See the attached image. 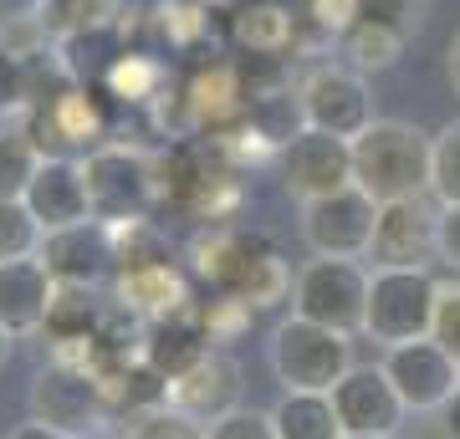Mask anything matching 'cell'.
<instances>
[{"mask_svg": "<svg viewBox=\"0 0 460 439\" xmlns=\"http://www.w3.org/2000/svg\"><path fill=\"white\" fill-rule=\"evenodd\" d=\"M353 184L378 205L425 199L435 189V133L404 118H374L353 138Z\"/></svg>", "mask_w": 460, "mask_h": 439, "instance_id": "cell-1", "label": "cell"}, {"mask_svg": "<svg viewBox=\"0 0 460 439\" xmlns=\"http://www.w3.org/2000/svg\"><path fill=\"white\" fill-rule=\"evenodd\" d=\"M435 302H440V277L429 266H374L363 338L378 342L384 353L435 338Z\"/></svg>", "mask_w": 460, "mask_h": 439, "instance_id": "cell-2", "label": "cell"}, {"mask_svg": "<svg viewBox=\"0 0 460 439\" xmlns=\"http://www.w3.org/2000/svg\"><path fill=\"white\" fill-rule=\"evenodd\" d=\"M87 195H93V220L102 225H128V220H148L154 205L164 199V180H159V154H148L138 144H98L83 154Z\"/></svg>", "mask_w": 460, "mask_h": 439, "instance_id": "cell-3", "label": "cell"}, {"mask_svg": "<svg viewBox=\"0 0 460 439\" xmlns=\"http://www.w3.org/2000/svg\"><path fill=\"white\" fill-rule=\"evenodd\" d=\"M266 363H271V378L281 383V393H332L353 368V338L292 312L287 322H277V332L266 342Z\"/></svg>", "mask_w": 460, "mask_h": 439, "instance_id": "cell-4", "label": "cell"}, {"mask_svg": "<svg viewBox=\"0 0 460 439\" xmlns=\"http://www.w3.org/2000/svg\"><path fill=\"white\" fill-rule=\"evenodd\" d=\"M292 312L317 327L343 332V338H363V317H368V271H363V260L313 256L296 271Z\"/></svg>", "mask_w": 460, "mask_h": 439, "instance_id": "cell-5", "label": "cell"}, {"mask_svg": "<svg viewBox=\"0 0 460 439\" xmlns=\"http://www.w3.org/2000/svg\"><path fill=\"white\" fill-rule=\"evenodd\" d=\"M31 419L66 429V435H108L113 408H108V389L93 368H72V363H47L31 378Z\"/></svg>", "mask_w": 460, "mask_h": 439, "instance_id": "cell-6", "label": "cell"}, {"mask_svg": "<svg viewBox=\"0 0 460 439\" xmlns=\"http://www.w3.org/2000/svg\"><path fill=\"white\" fill-rule=\"evenodd\" d=\"M296 98H302V118L307 128L332 133V138H358L374 123V98L363 72H353L348 62H313L296 77Z\"/></svg>", "mask_w": 460, "mask_h": 439, "instance_id": "cell-7", "label": "cell"}, {"mask_svg": "<svg viewBox=\"0 0 460 439\" xmlns=\"http://www.w3.org/2000/svg\"><path fill=\"white\" fill-rule=\"evenodd\" d=\"M374 230H378V199L363 195L358 184L302 205V245L313 256H332V260L374 256Z\"/></svg>", "mask_w": 460, "mask_h": 439, "instance_id": "cell-8", "label": "cell"}, {"mask_svg": "<svg viewBox=\"0 0 460 439\" xmlns=\"http://www.w3.org/2000/svg\"><path fill=\"white\" fill-rule=\"evenodd\" d=\"M108 92H98L93 82L66 87L62 98L41 102L26 113V128L41 144V154H93L98 144H108Z\"/></svg>", "mask_w": 460, "mask_h": 439, "instance_id": "cell-9", "label": "cell"}, {"mask_svg": "<svg viewBox=\"0 0 460 439\" xmlns=\"http://www.w3.org/2000/svg\"><path fill=\"white\" fill-rule=\"evenodd\" d=\"M277 174L281 189L296 199V205H313L323 195H338L353 184V144L348 138H332V133L302 128L292 144L277 154Z\"/></svg>", "mask_w": 460, "mask_h": 439, "instance_id": "cell-10", "label": "cell"}, {"mask_svg": "<svg viewBox=\"0 0 460 439\" xmlns=\"http://www.w3.org/2000/svg\"><path fill=\"white\" fill-rule=\"evenodd\" d=\"M332 404H338L343 435L399 439L404 435V424H410V404L399 399L394 378L384 373V363H353L348 378L332 389Z\"/></svg>", "mask_w": 460, "mask_h": 439, "instance_id": "cell-11", "label": "cell"}, {"mask_svg": "<svg viewBox=\"0 0 460 439\" xmlns=\"http://www.w3.org/2000/svg\"><path fill=\"white\" fill-rule=\"evenodd\" d=\"M384 373L394 378L399 399L410 404V414H440L450 404V393L460 389V358L435 338L404 342L384 353Z\"/></svg>", "mask_w": 460, "mask_h": 439, "instance_id": "cell-12", "label": "cell"}, {"mask_svg": "<svg viewBox=\"0 0 460 439\" xmlns=\"http://www.w3.org/2000/svg\"><path fill=\"white\" fill-rule=\"evenodd\" d=\"M241 389H246L241 363L230 358L226 347H215V353H205L190 373L169 378V408H180V414H190L195 424L210 429L215 419H226V414L241 408Z\"/></svg>", "mask_w": 460, "mask_h": 439, "instance_id": "cell-13", "label": "cell"}, {"mask_svg": "<svg viewBox=\"0 0 460 439\" xmlns=\"http://www.w3.org/2000/svg\"><path fill=\"white\" fill-rule=\"evenodd\" d=\"M41 260H47V271L62 281V286H93V292H98L102 281L118 271L113 230L102 225V220L51 230L47 241H41Z\"/></svg>", "mask_w": 460, "mask_h": 439, "instance_id": "cell-14", "label": "cell"}, {"mask_svg": "<svg viewBox=\"0 0 460 439\" xmlns=\"http://www.w3.org/2000/svg\"><path fill=\"white\" fill-rule=\"evenodd\" d=\"M57 292H62V281L47 271L41 256L0 260V327H5L16 342L47 332V317H51Z\"/></svg>", "mask_w": 460, "mask_h": 439, "instance_id": "cell-15", "label": "cell"}, {"mask_svg": "<svg viewBox=\"0 0 460 439\" xmlns=\"http://www.w3.org/2000/svg\"><path fill=\"white\" fill-rule=\"evenodd\" d=\"M26 210L41 220V230H66V225H87L93 220V195H87V174L83 159L72 154H47L36 169L31 189H26Z\"/></svg>", "mask_w": 460, "mask_h": 439, "instance_id": "cell-16", "label": "cell"}, {"mask_svg": "<svg viewBox=\"0 0 460 439\" xmlns=\"http://www.w3.org/2000/svg\"><path fill=\"white\" fill-rule=\"evenodd\" d=\"M440 210H429L425 199H394L378 205V230H374V260L378 266H429L440 260L435 250Z\"/></svg>", "mask_w": 460, "mask_h": 439, "instance_id": "cell-17", "label": "cell"}, {"mask_svg": "<svg viewBox=\"0 0 460 439\" xmlns=\"http://www.w3.org/2000/svg\"><path fill=\"white\" fill-rule=\"evenodd\" d=\"M113 307L133 312L138 322H159L195 307V296H190V277L174 260H148V266H123L113 277Z\"/></svg>", "mask_w": 460, "mask_h": 439, "instance_id": "cell-18", "label": "cell"}, {"mask_svg": "<svg viewBox=\"0 0 460 439\" xmlns=\"http://www.w3.org/2000/svg\"><path fill=\"white\" fill-rule=\"evenodd\" d=\"M205 353H215V342H210V332H205V322H199V302L174 312V317L148 322V332H144V363L159 368L164 378L190 373Z\"/></svg>", "mask_w": 460, "mask_h": 439, "instance_id": "cell-19", "label": "cell"}, {"mask_svg": "<svg viewBox=\"0 0 460 439\" xmlns=\"http://www.w3.org/2000/svg\"><path fill=\"white\" fill-rule=\"evenodd\" d=\"M230 47L241 57H287L302 47V31L281 0H241L230 11Z\"/></svg>", "mask_w": 460, "mask_h": 439, "instance_id": "cell-20", "label": "cell"}, {"mask_svg": "<svg viewBox=\"0 0 460 439\" xmlns=\"http://www.w3.org/2000/svg\"><path fill=\"white\" fill-rule=\"evenodd\" d=\"M261 245H266V235H256V230H241V225H205L195 241H190L195 277H199V281H210L215 292H230Z\"/></svg>", "mask_w": 460, "mask_h": 439, "instance_id": "cell-21", "label": "cell"}, {"mask_svg": "<svg viewBox=\"0 0 460 439\" xmlns=\"http://www.w3.org/2000/svg\"><path fill=\"white\" fill-rule=\"evenodd\" d=\"M271 424H277V439H343L332 393H281L271 404Z\"/></svg>", "mask_w": 460, "mask_h": 439, "instance_id": "cell-22", "label": "cell"}, {"mask_svg": "<svg viewBox=\"0 0 460 439\" xmlns=\"http://www.w3.org/2000/svg\"><path fill=\"white\" fill-rule=\"evenodd\" d=\"M164 82H169V66L154 57V51H123L113 66H108V77L98 82L108 98L128 102V108H148V102L164 98Z\"/></svg>", "mask_w": 460, "mask_h": 439, "instance_id": "cell-23", "label": "cell"}, {"mask_svg": "<svg viewBox=\"0 0 460 439\" xmlns=\"http://www.w3.org/2000/svg\"><path fill=\"white\" fill-rule=\"evenodd\" d=\"M292 286H296V277L287 271V260L277 256V245L266 241L256 256H251V266L241 271V281L230 286L235 296H246L256 312H271V307H281V302H292Z\"/></svg>", "mask_w": 460, "mask_h": 439, "instance_id": "cell-24", "label": "cell"}, {"mask_svg": "<svg viewBox=\"0 0 460 439\" xmlns=\"http://www.w3.org/2000/svg\"><path fill=\"white\" fill-rule=\"evenodd\" d=\"M338 47H343V57H348L353 72H389V66L404 57L410 36L394 31V26H378V21H358Z\"/></svg>", "mask_w": 460, "mask_h": 439, "instance_id": "cell-25", "label": "cell"}, {"mask_svg": "<svg viewBox=\"0 0 460 439\" xmlns=\"http://www.w3.org/2000/svg\"><path fill=\"white\" fill-rule=\"evenodd\" d=\"M36 21L51 41H66L77 31H93V26H113L118 21V0H41L36 5Z\"/></svg>", "mask_w": 460, "mask_h": 439, "instance_id": "cell-26", "label": "cell"}, {"mask_svg": "<svg viewBox=\"0 0 460 439\" xmlns=\"http://www.w3.org/2000/svg\"><path fill=\"white\" fill-rule=\"evenodd\" d=\"M41 159H47V154H41V144L31 138V128H16V123H11V133H0V199H26Z\"/></svg>", "mask_w": 460, "mask_h": 439, "instance_id": "cell-27", "label": "cell"}, {"mask_svg": "<svg viewBox=\"0 0 460 439\" xmlns=\"http://www.w3.org/2000/svg\"><path fill=\"white\" fill-rule=\"evenodd\" d=\"M199 322H205V332H210L215 347H230V342H241L251 332L256 307H251L246 296H235V292H215V296L199 302Z\"/></svg>", "mask_w": 460, "mask_h": 439, "instance_id": "cell-28", "label": "cell"}, {"mask_svg": "<svg viewBox=\"0 0 460 439\" xmlns=\"http://www.w3.org/2000/svg\"><path fill=\"white\" fill-rule=\"evenodd\" d=\"M41 241H47V230L26 210V199H0V260L41 256Z\"/></svg>", "mask_w": 460, "mask_h": 439, "instance_id": "cell-29", "label": "cell"}, {"mask_svg": "<svg viewBox=\"0 0 460 439\" xmlns=\"http://www.w3.org/2000/svg\"><path fill=\"white\" fill-rule=\"evenodd\" d=\"M159 31H164L169 47H199L205 31H210V0H164L159 5Z\"/></svg>", "mask_w": 460, "mask_h": 439, "instance_id": "cell-30", "label": "cell"}, {"mask_svg": "<svg viewBox=\"0 0 460 439\" xmlns=\"http://www.w3.org/2000/svg\"><path fill=\"white\" fill-rule=\"evenodd\" d=\"M113 439H205V424H195L180 408H154V414H138V419L118 424Z\"/></svg>", "mask_w": 460, "mask_h": 439, "instance_id": "cell-31", "label": "cell"}, {"mask_svg": "<svg viewBox=\"0 0 460 439\" xmlns=\"http://www.w3.org/2000/svg\"><path fill=\"white\" fill-rule=\"evenodd\" d=\"M440 205H460V118H450L435 133V189Z\"/></svg>", "mask_w": 460, "mask_h": 439, "instance_id": "cell-32", "label": "cell"}, {"mask_svg": "<svg viewBox=\"0 0 460 439\" xmlns=\"http://www.w3.org/2000/svg\"><path fill=\"white\" fill-rule=\"evenodd\" d=\"M0 113L16 118L31 113V77H26V57L0 41Z\"/></svg>", "mask_w": 460, "mask_h": 439, "instance_id": "cell-33", "label": "cell"}, {"mask_svg": "<svg viewBox=\"0 0 460 439\" xmlns=\"http://www.w3.org/2000/svg\"><path fill=\"white\" fill-rule=\"evenodd\" d=\"M363 21V0H307V26L323 41H343Z\"/></svg>", "mask_w": 460, "mask_h": 439, "instance_id": "cell-34", "label": "cell"}, {"mask_svg": "<svg viewBox=\"0 0 460 439\" xmlns=\"http://www.w3.org/2000/svg\"><path fill=\"white\" fill-rule=\"evenodd\" d=\"M205 439H277V424H271V408H235L226 419H215L205 429Z\"/></svg>", "mask_w": 460, "mask_h": 439, "instance_id": "cell-35", "label": "cell"}, {"mask_svg": "<svg viewBox=\"0 0 460 439\" xmlns=\"http://www.w3.org/2000/svg\"><path fill=\"white\" fill-rule=\"evenodd\" d=\"M435 342L460 358V271L440 277V302H435Z\"/></svg>", "mask_w": 460, "mask_h": 439, "instance_id": "cell-36", "label": "cell"}, {"mask_svg": "<svg viewBox=\"0 0 460 439\" xmlns=\"http://www.w3.org/2000/svg\"><path fill=\"white\" fill-rule=\"evenodd\" d=\"M363 21H378V26H394V31L414 36V26H420V0H363Z\"/></svg>", "mask_w": 460, "mask_h": 439, "instance_id": "cell-37", "label": "cell"}, {"mask_svg": "<svg viewBox=\"0 0 460 439\" xmlns=\"http://www.w3.org/2000/svg\"><path fill=\"white\" fill-rule=\"evenodd\" d=\"M435 250H440V266H445V271H460V205H440Z\"/></svg>", "mask_w": 460, "mask_h": 439, "instance_id": "cell-38", "label": "cell"}, {"mask_svg": "<svg viewBox=\"0 0 460 439\" xmlns=\"http://www.w3.org/2000/svg\"><path fill=\"white\" fill-rule=\"evenodd\" d=\"M11 439H77V435L51 429V424H41V419H26V424H16V429H11Z\"/></svg>", "mask_w": 460, "mask_h": 439, "instance_id": "cell-39", "label": "cell"}, {"mask_svg": "<svg viewBox=\"0 0 460 439\" xmlns=\"http://www.w3.org/2000/svg\"><path fill=\"white\" fill-rule=\"evenodd\" d=\"M445 77H450V87H456V98H460V31L445 47Z\"/></svg>", "mask_w": 460, "mask_h": 439, "instance_id": "cell-40", "label": "cell"}, {"mask_svg": "<svg viewBox=\"0 0 460 439\" xmlns=\"http://www.w3.org/2000/svg\"><path fill=\"white\" fill-rule=\"evenodd\" d=\"M410 439H450V429L440 424V414H420V429Z\"/></svg>", "mask_w": 460, "mask_h": 439, "instance_id": "cell-41", "label": "cell"}, {"mask_svg": "<svg viewBox=\"0 0 460 439\" xmlns=\"http://www.w3.org/2000/svg\"><path fill=\"white\" fill-rule=\"evenodd\" d=\"M440 424H445V429H450V439H460V389L450 393V404L440 408Z\"/></svg>", "mask_w": 460, "mask_h": 439, "instance_id": "cell-42", "label": "cell"}, {"mask_svg": "<svg viewBox=\"0 0 460 439\" xmlns=\"http://www.w3.org/2000/svg\"><path fill=\"white\" fill-rule=\"evenodd\" d=\"M36 5H41V0H0V21H11V16H36Z\"/></svg>", "mask_w": 460, "mask_h": 439, "instance_id": "cell-43", "label": "cell"}, {"mask_svg": "<svg viewBox=\"0 0 460 439\" xmlns=\"http://www.w3.org/2000/svg\"><path fill=\"white\" fill-rule=\"evenodd\" d=\"M11 347H16V338H11V332H5V327H0V368H5V363H11Z\"/></svg>", "mask_w": 460, "mask_h": 439, "instance_id": "cell-44", "label": "cell"}, {"mask_svg": "<svg viewBox=\"0 0 460 439\" xmlns=\"http://www.w3.org/2000/svg\"><path fill=\"white\" fill-rule=\"evenodd\" d=\"M0 133H11V118H5V113H0Z\"/></svg>", "mask_w": 460, "mask_h": 439, "instance_id": "cell-45", "label": "cell"}, {"mask_svg": "<svg viewBox=\"0 0 460 439\" xmlns=\"http://www.w3.org/2000/svg\"><path fill=\"white\" fill-rule=\"evenodd\" d=\"M343 439H384V435H343Z\"/></svg>", "mask_w": 460, "mask_h": 439, "instance_id": "cell-46", "label": "cell"}, {"mask_svg": "<svg viewBox=\"0 0 460 439\" xmlns=\"http://www.w3.org/2000/svg\"><path fill=\"white\" fill-rule=\"evenodd\" d=\"M5 439H11V435H5Z\"/></svg>", "mask_w": 460, "mask_h": 439, "instance_id": "cell-47", "label": "cell"}]
</instances>
